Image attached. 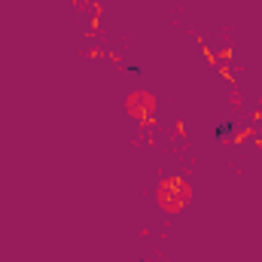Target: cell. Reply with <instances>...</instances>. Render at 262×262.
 <instances>
[{
  "label": "cell",
  "mask_w": 262,
  "mask_h": 262,
  "mask_svg": "<svg viewBox=\"0 0 262 262\" xmlns=\"http://www.w3.org/2000/svg\"><path fill=\"white\" fill-rule=\"evenodd\" d=\"M152 107H156V101H152V95L149 92H134V95H128V116H134V119H149L152 116Z\"/></svg>",
  "instance_id": "obj_2"
},
{
  "label": "cell",
  "mask_w": 262,
  "mask_h": 262,
  "mask_svg": "<svg viewBox=\"0 0 262 262\" xmlns=\"http://www.w3.org/2000/svg\"><path fill=\"white\" fill-rule=\"evenodd\" d=\"M159 201H162L165 210H180V207L189 201V186H186L183 180L171 177V180H165V183L159 186Z\"/></svg>",
  "instance_id": "obj_1"
}]
</instances>
